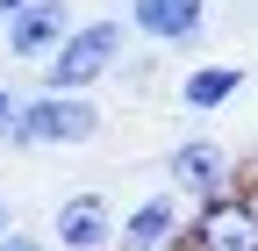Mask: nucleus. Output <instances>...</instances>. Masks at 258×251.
Here are the masks:
<instances>
[{
	"mask_svg": "<svg viewBox=\"0 0 258 251\" xmlns=\"http://www.w3.org/2000/svg\"><path fill=\"white\" fill-rule=\"evenodd\" d=\"M101 137V101L93 93H22V108L8 122V137L0 144H15V151H79Z\"/></svg>",
	"mask_w": 258,
	"mask_h": 251,
	"instance_id": "f257e3e1",
	"label": "nucleus"
},
{
	"mask_svg": "<svg viewBox=\"0 0 258 251\" xmlns=\"http://www.w3.org/2000/svg\"><path fill=\"white\" fill-rule=\"evenodd\" d=\"M122 57H129V22L122 15L72 22V36H64L57 57L43 65V93H93L108 72H122Z\"/></svg>",
	"mask_w": 258,
	"mask_h": 251,
	"instance_id": "f03ea898",
	"label": "nucleus"
},
{
	"mask_svg": "<svg viewBox=\"0 0 258 251\" xmlns=\"http://www.w3.org/2000/svg\"><path fill=\"white\" fill-rule=\"evenodd\" d=\"M179 251H258V194L230 186L215 201H194Z\"/></svg>",
	"mask_w": 258,
	"mask_h": 251,
	"instance_id": "7ed1b4c3",
	"label": "nucleus"
},
{
	"mask_svg": "<svg viewBox=\"0 0 258 251\" xmlns=\"http://www.w3.org/2000/svg\"><path fill=\"white\" fill-rule=\"evenodd\" d=\"M165 179H172L179 201H215V194L237 186V158H230L215 137H179V144L165 151Z\"/></svg>",
	"mask_w": 258,
	"mask_h": 251,
	"instance_id": "20e7f679",
	"label": "nucleus"
},
{
	"mask_svg": "<svg viewBox=\"0 0 258 251\" xmlns=\"http://www.w3.org/2000/svg\"><path fill=\"white\" fill-rule=\"evenodd\" d=\"M179 237H186V201L172 186H158L129 215H115V251H179Z\"/></svg>",
	"mask_w": 258,
	"mask_h": 251,
	"instance_id": "39448f33",
	"label": "nucleus"
},
{
	"mask_svg": "<svg viewBox=\"0 0 258 251\" xmlns=\"http://www.w3.org/2000/svg\"><path fill=\"white\" fill-rule=\"evenodd\" d=\"M50 251H115V201L108 194H64L50 208Z\"/></svg>",
	"mask_w": 258,
	"mask_h": 251,
	"instance_id": "423d86ee",
	"label": "nucleus"
},
{
	"mask_svg": "<svg viewBox=\"0 0 258 251\" xmlns=\"http://www.w3.org/2000/svg\"><path fill=\"white\" fill-rule=\"evenodd\" d=\"M64 36H72V8H64V0H36V8H22L15 22H0L8 57H15V65H36V72L57 57Z\"/></svg>",
	"mask_w": 258,
	"mask_h": 251,
	"instance_id": "0eeeda50",
	"label": "nucleus"
},
{
	"mask_svg": "<svg viewBox=\"0 0 258 251\" xmlns=\"http://www.w3.org/2000/svg\"><path fill=\"white\" fill-rule=\"evenodd\" d=\"M129 36H144L158 50L201 43L208 36V0H129Z\"/></svg>",
	"mask_w": 258,
	"mask_h": 251,
	"instance_id": "6e6552de",
	"label": "nucleus"
},
{
	"mask_svg": "<svg viewBox=\"0 0 258 251\" xmlns=\"http://www.w3.org/2000/svg\"><path fill=\"white\" fill-rule=\"evenodd\" d=\"M237 93H244V65H194V72L179 79V108L215 115V108H230Z\"/></svg>",
	"mask_w": 258,
	"mask_h": 251,
	"instance_id": "1a4fd4ad",
	"label": "nucleus"
},
{
	"mask_svg": "<svg viewBox=\"0 0 258 251\" xmlns=\"http://www.w3.org/2000/svg\"><path fill=\"white\" fill-rule=\"evenodd\" d=\"M0 251H50V237H36V230H22V223H15L8 237H0Z\"/></svg>",
	"mask_w": 258,
	"mask_h": 251,
	"instance_id": "9d476101",
	"label": "nucleus"
},
{
	"mask_svg": "<svg viewBox=\"0 0 258 251\" xmlns=\"http://www.w3.org/2000/svg\"><path fill=\"white\" fill-rule=\"evenodd\" d=\"M15 108H22V93H15L8 79H0V137H8V122H15Z\"/></svg>",
	"mask_w": 258,
	"mask_h": 251,
	"instance_id": "9b49d317",
	"label": "nucleus"
},
{
	"mask_svg": "<svg viewBox=\"0 0 258 251\" xmlns=\"http://www.w3.org/2000/svg\"><path fill=\"white\" fill-rule=\"evenodd\" d=\"M22 8H36V0H0V22H15Z\"/></svg>",
	"mask_w": 258,
	"mask_h": 251,
	"instance_id": "f8f14e48",
	"label": "nucleus"
},
{
	"mask_svg": "<svg viewBox=\"0 0 258 251\" xmlns=\"http://www.w3.org/2000/svg\"><path fill=\"white\" fill-rule=\"evenodd\" d=\"M15 230V208H8V194H0V237H8Z\"/></svg>",
	"mask_w": 258,
	"mask_h": 251,
	"instance_id": "ddd939ff",
	"label": "nucleus"
}]
</instances>
